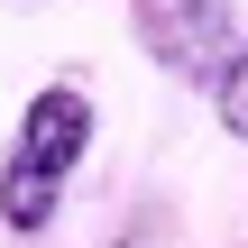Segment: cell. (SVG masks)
I'll list each match as a JSON object with an SVG mask.
<instances>
[{
    "mask_svg": "<svg viewBox=\"0 0 248 248\" xmlns=\"http://www.w3.org/2000/svg\"><path fill=\"white\" fill-rule=\"evenodd\" d=\"M83 147H92V92H83V83L28 92L18 138H9V156H0V221H9L18 239H37V230L55 221V202H64V184H74V166H83Z\"/></svg>",
    "mask_w": 248,
    "mask_h": 248,
    "instance_id": "6da1fadb",
    "label": "cell"
},
{
    "mask_svg": "<svg viewBox=\"0 0 248 248\" xmlns=\"http://www.w3.org/2000/svg\"><path fill=\"white\" fill-rule=\"evenodd\" d=\"M138 37L166 74H193V83H221V64L239 55L230 0H138Z\"/></svg>",
    "mask_w": 248,
    "mask_h": 248,
    "instance_id": "7a4b0ae2",
    "label": "cell"
},
{
    "mask_svg": "<svg viewBox=\"0 0 248 248\" xmlns=\"http://www.w3.org/2000/svg\"><path fill=\"white\" fill-rule=\"evenodd\" d=\"M212 110H221V129H230V138H248V46L221 64V83H212Z\"/></svg>",
    "mask_w": 248,
    "mask_h": 248,
    "instance_id": "3957f363",
    "label": "cell"
},
{
    "mask_svg": "<svg viewBox=\"0 0 248 248\" xmlns=\"http://www.w3.org/2000/svg\"><path fill=\"white\" fill-rule=\"evenodd\" d=\"M120 248H138V239H120Z\"/></svg>",
    "mask_w": 248,
    "mask_h": 248,
    "instance_id": "277c9868",
    "label": "cell"
}]
</instances>
